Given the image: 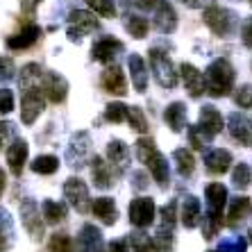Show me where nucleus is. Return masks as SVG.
<instances>
[{"label": "nucleus", "instance_id": "1", "mask_svg": "<svg viewBox=\"0 0 252 252\" xmlns=\"http://www.w3.org/2000/svg\"><path fill=\"white\" fill-rule=\"evenodd\" d=\"M202 80H205V94L214 98H225L234 89V66L229 64V59L218 57L207 66Z\"/></svg>", "mask_w": 252, "mask_h": 252}, {"label": "nucleus", "instance_id": "2", "mask_svg": "<svg viewBox=\"0 0 252 252\" xmlns=\"http://www.w3.org/2000/svg\"><path fill=\"white\" fill-rule=\"evenodd\" d=\"M202 18H205V25L216 36H232L236 32V25H239V16L232 9L218 7V5L207 7Z\"/></svg>", "mask_w": 252, "mask_h": 252}, {"label": "nucleus", "instance_id": "3", "mask_svg": "<svg viewBox=\"0 0 252 252\" xmlns=\"http://www.w3.org/2000/svg\"><path fill=\"white\" fill-rule=\"evenodd\" d=\"M148 55H150V70H153V75H155L159 87L175 89L177 87V73H175V66H173L168 55H166L164 50H159V48H153Z\"/></svg>", "mask_w": 252, "mask_h": 252}, {"label": "nucleus", "instance_id": "4", "mask_svg": "<svg viewBox=\"0 0 252 252\" xmlns=\"http://www.w3.org/2000/svg\"><path fill=\"white\" fill-rule=\"evenodd\" d=\"M155 200L150 195H141V198H134L129 202L127 207V216H129V223L134 227L143 229V227H150L155 223Z\"/></svg>", "mask_w": 252, "mask_h": 252}, {"label": "nucleus", "instance_id": "5", "mask_svg": "<svg viewBox=\"0 0 252 252\" xmlns=\"http://www.w3.org/2000/svg\"><path fill=\"white\" fill-rule=\"evenodd\" d=\"M94 30H98V18L95 14L91 12H84V9H75V12H70L68 16V30H66V34H68L70 41H82V36L91 34Z\"/></svg>", "mask_w": 252, "mask_h": 252}, {"label": "nucleus", "instance_id": "6", "mask_svg": "<svg viewBox=\"0 0 252 252\" xmlns=\"http://www.w3.org/2000/svg\"><path fill=\"white\" fill-rule=\"evenodd\" d=\"M46 109V98L41 95L39 87L23 89V98H21V121L25 125H32L36 118L41 116V112Z\"/></svg>", "mask_w": 252, "mask_h": 252}, {"label": "nucleus", "instance_id": "7", "mask_svg": "<svg viewBox=\"0 0 252 252\" xmlns=\"http://www.w3.org/2000/svg\"><path fill=\"white\" fill-rule=\"evenodd\" d=\"M64 195L70 205L75 207L80 214H87L91 209V198H89V189L80 177H68L64 184Z\"/></svg>", "mask_w": 252, "mask_h": 252}, {"label": "nucleus", "instance_id": "8", "mask_svg": "<svg viewBox=\"0 0 252 252\" xmlns=\"http://www.w3.org/2000/svg\"><path fill=\"white\" fill-rule=\"evenodd\" d=\"M41 214H39V205H36L32 198H25L21 202V223L28 229V234L32 239H41L43 236V220Z\"/></svg>", "mask_w": 252, "mask_h": 252}, {"label": "nucleus", "instance_id": "9", "mask_svg": "<svg viewBox=\"0 0 252 252\" xmlns=\"http://www.w3.org/2000/svg\"><path fill=\"white\" fill-rule=\"evenodd\" d=\"M91 157V139H89L87 132H77L73 139H70V146L66 150V159L73 168H82L84 164Z\"/></svg>", "mask_w": 252, "mask_h": 252}, {"label": "nucleus", "instance_id": "10", "mask_svg": "<svg viewBox=\"0 0 252 252\" xmlns=\"http://www.w3.org/2000/svg\"><path fill=\"white\" fill-rule=\"evenodd\" d=\"M150 14H153V18H155V28H157L161 34H173L177 30V14L166 0H157L155 7L150 9Z\"/></svg>", "mask_w": 252, "mask_h": 252}, {"label": "nucleus", "instance_id": "11", "mask_svg": "<svg viewBox=\"0 0 252 252\" xmlns=\"http://www.w3.org/2000/svg\"><path fill=\"white\" fill-rule=\"evenodd\" d=\"M125 46L118 39H114V36H105V39H100V41L94 43V48H91V57L95 59V62H100V64H112V62H116L118 55H123Z\"/></svg>", "mask_w": 252, "mask_h": 252}, {"label": "nucleus", "instance_id": "12", "mask_svg": "<svg viewBox=\"0 0 252 252\" xmlns=\"http://www.w3.org/2000/svg\"><path fill=\"white\" fill-rule=\"evenodd\" d=\"M41 89L50 102H64L66 95H68V82H66V77L59 75V73H43Z\"/></svg>", "mask_w": 252, "mask_h": 252}, {"label": "nucleus", "instance_id": "13", "mask_svg": "<svg viewBox=\"0 0 252 252\" xmlns=\"http://www.w3.org/2000/svg\"><path fill=\"white\" fill-rule=\"evenodd\" d=\"M227 129L232 139L243 143V146H252V118L246 116V114H229L227 118Z\"/></svg>", "mask_w": 252, "mask_h": 252}, {"label": "nucleus", "instance_id": "14", "mask_svg": "<svg viewBox=\"0 0 252 252\" xmlns=\"http://www.w3.org/2000/svg\"><path fill=\"white\" fill-rule=\"evenodd\" d=\"M198 125L209 139H214V136L220 134V129L225 127V121H223V116H220V112H218L216 107L205 105L202 109H200V123Z\"/></svg>", "mask_w": 252, "mask_h": 252}, {"label": "nucleus", "instance_id": "15", "mask_svg": "<svg viewBox=\"0 0 252 252\" xmlns=\"http://www.w3.org/2000/svg\"><path fill=\"white\" fill-rule=\"evenodd\" d=\"M28 141L23 139H14L12 146H7V164H9V170L14 175H21L23 173V166L28 161Z\"/></svg>", "mask_w": 252, "mask_h": 252}, {"label": "nucleus", "instance_id": "16", "mask_svg": "<svg viewBox=\"0 0 252 252\" xmlns=\"http://www.w3.org/2000/svg\"><path fill=\"white\" fill-rule=\"evenodd\" d=\"M39 39H41V28L34 23H30V25H25L18 34L7 39V48H9V50H25V48L34 46Z\"/></svg>", "mask_w": 252, "mask_h": 252}, {"label": "nucleus", "instance_id": "17", "mask_svg": "<svg viewBox=\"0 0 252 252\" xmlns=\"http://www.w3.org/2000/svg\"><path fill=\"white\" fill-rule=\"evenodd\" d=\"M107 159H109V164L123 175L125 170L129 166V150L121 139H112L107 143Z\"/></svg>", "mask_w": 252, "mask_h": 252}, {"label": "nucleus", "instance_id": "18", "mask_svg": "<svg viewBox=\"0 0 252 252\" xmlns=\"http://www.w3.org/2000/svg\"><path fill=\"white\" fill-rule=\"evenodd\" d=\"M100 82H102V89H105V91H109V94H114V95H125L127 94L125 73L118 68V66H109V68L102 73Z\"/></svg>", "mask_w": 252, "mask_h": 252}, {"label": "nucleus", "instance_id": "19", "mask_svg": "<svg viewBox=\"0 0 252 252\" xmlns=\"http://www.w3.org/2000/svg\"><path fill=\"white\" fill-rule=\"evenodd\" d=\"M77 250L80 252H105L100 229L94 227V225H84L80 236H77Z\"/></svg>", "mask_w": 252, "mask_h": 252}, {"label": "nucleus", "instance_id": "20", "mask_svg": "<svg viewBox=\"0 0 252 252\" xmlns=\"http://www.w3.org/2000/svg\"><path fill=\"white\" fill-rule=\"evenodd\" d=\"M205 166L209 173H216V175H223L227 173L229 166H232V153L225 150V148H214L205 155Z\"/></svg>", "mask_w": 252, "mask_h": 252}, {"label": "nucleus", "instance_id": "21", "mask_svg": "<svg viewBox=\"0 0 252 252\" xmlns=\"http://www.w3.org/2000/svg\"><path fill=\"white\" fill-rule=\"evenodd\" d=\"M127 68H129V77H132V84L139 94H143L148 89V68H146V62L143 57L136 53H132L127 57Z\"/></svg>", "mask_w": 252, "mask_h": 252}, {"label": "nucleus", "instance_id": "22", "mask_svg": "<svg viewBox=\"0 0 252 252\" xmlns=\"http://www.w3.org/2000/svg\"><path fill=\"white\" fill-rule=\"evenodd\" d=\"M180 73H182V82L187 87V91L193 98H200L205 94V80H202V73L195 68L193 64H182L180 66Z\"/></svg>", "mask_w": 252, "mask_h": 252}, {"label": "nucleus", "instance_id": "23", "mask_svg": "<svg viewBox=\"0 0 252 252\" xmlns=\"http://www.w3.org/2000/svg\"><path fill=\"white\" fill-rule=\"evenodd\" d=\"M146 166H148V170H150V175L155 177V182L159 184L161 189H166L168 187V182H170V170H168V164H166V157L161 153H155V155H150V157L146 159Z\"/></svg>", "mask_w": 252, "mask_h": 252}, {"label": "nucleus", "instance_id": "24", "mask_svg": "<svg viewBox=\"0 0 252 252\" xmlns=\"http://www.w3.org/2000/svg\"><path fill=\"white\" fill-rule=\"evenodd\" d=\"M91 177H94V187L100 189V191H107V189H112V168L107 164L102 157L94 155L91 159Z\"/></svg>", "mask_w": 252, "mask_h": 252}, {"label": "nucleus", "instance_id": "25", "mask_svg": "<svg viewBox=\"0 0 252 252\" xmlns=\"http://www.w3.org/2000/svg\"><path fill=\"white\" fill-rule=\"evenodd\" d=\"M200 216H202V207L195 195H187L182 202V211H180V220L187 229H193L200 225Z\"/></svg>", "mask_w": 252, "mask_h": 252}, {"label": "nucleus", "instance_id": "26", "mask_svg": "<svg viewBox=\"0 0 252 252\" xmlns=\"http://www.w3.org/2000/svg\"><path fill=\"white\" fill-rule=\"evenodd\" d=\"M91 211H94V216L100 218L105 225H114L116 223V218H118L116 202H114L112 198H107V195L91 200Z\"/></svg>", "mask_w": 252, "mask_h": 252}, {"label": "nucleus", "instance_id": "27", "mask_svg": "<svg viewBox=\"0 0 252 252\" xmlns=\"http://www.w3.org/2000/svg\"><path fill=\"white\" fill-rule=\"evenodd\" d=\"M205 200H207V211L214 214H223L225 205H227V189L220 182H214L205 189Z\"/></svg>", "mask_w": 252, "mask_h": 252}, {"label": "nucleus", "instance_id": "28", "mask_svg": "<svg viewBox=\"0 0 252 252\" xmlns=\"http://www.w3.org/2000/svg\"><path fill=\"white\" fill-rule=\"evenodd\" d=\"M164 121L168 123V127L173 129V132H182V129L187 127V105L180 102V100L170 102L164 112Z\"/></svg>", "mask_w": 252, "mask_h": 252}, {"label": "nucleus", "instance_id": "29", "mask_svg": "<svg viewBox=\"0 0 252 252\" xmlns=\"http://www.w3.org/2000/svg\"><path fill=\"white\" fill-rule=\"evenodd\" d=\"M250 216H252V200L248 195H236L234 200H229V211H227L229 225H236Z\"/></svg>", "mask_w": 252, "mask_h": 252}, {"label": "nucleus", "instance_id": "30", "mask_svg": "<svg viewBox=\"0 0 252 252\" xmlns=\"http://www.w3.org/2000/svg\"><path fill=\"white\" fill-rule=\"evenodd\" d=\"M43 77V70L39 64H25L21 68V75H18V84L21 89H30V87H39Z\"/></svg>", "mask_w": 252, "mask_h": 252}, {"label": "nucleus", "instance_id": "31", "mask_svg": "<svg viewBox=\"0 0 252 252\" xmlns=\"http://www.w3.org/2000/svg\"><path fill=\"white\" fill-rule=\"evenodd\" d=\"M127 243L134 252H161L159 246L155 243V239L153 236H148L146 232H134V234H129Z\"/></svg>", "mask_w": 252, "mask_h": 252}, {"label": "nucleus", "instance_id": "32", "mask_svg": "<svg viewBox=\"0 0 252 252\" xmlns=\"http://www.w3.org/2000/svg\"><path fill=\"white\" fill-rule=\"evenodd\" d=\"M173 159L177 161V173H180L182 177L193 175L195 159H193V155H191V150H187V148H177L175 153H173Z\"/></svg>", "mask_w": 252, "mask_h": 252}, {"label": "nucleus", "instance_id": "33", "mask_svg": "<svg viewBox=\"0 0 252 252\" xmlns=\"http://www.w3.org/2000/svg\"><path fill=\"white\" fill-rule=\"evenodd\" d=\"M41 216L46 223H62L66 218V207L55 200H43L41 202Z\"/></svg>", "mask_w": 252, "mask_h": 252}, {"label": "nucleus", "instance_id": "34", "mask_svg": "<svg viewBox=\"0 0 252 252\" xmlns=\"http://www.w3.org/2000/svg\"><path fill=\"white\" fill-rule=\"evenodd\" d=\"M125 30L134 39H143L148 34V30H150V23H148V18L139 16V14H127L125 16Z\"/></svg>", "mask_w": 252, "mask_h": 252}, {"label": "nucleus", "instance_id": "35", "mask_svg": "<svg viewBox=\"0 0 252 252\" xmlns=\"http://www.w3.org/2000/svg\"><path fill=\"white\" fill-rule=\"evenodd\" d=\"M32 170L39 173V175H53L59 170V159L55 155H41L32 161Z\"/></svg>", "mask_w": 252, "mask_h": 252}, {"label": "nucleus", "instance_id": "36", "mask_svg": "<svg viewBox=\"0 0 252 252\" xmlns=\"http://www.w3.org/2000/svg\"><path fill=\"white\" fill-rule=\"evenodd\" d=\"M155 243L159 246L161 252H173L175 248V236H173V227H166V225H159L157 234H155Z\"/></svg>", "mask_w": 252, "mask_h": 252}, {"label": "nucleus", "instance_id": "37", "mask_svg": "<svg viewBox=\"0 0 252 252\" xmlns=\"http://www.w3.org/2000/svg\"><path fill=\"white\" fill-rule=\"evenodd\" d=\"M125 121H127L129 127L136 129V132H148V118L141 107H127V118H125Z\"/></svg>", "mask_w": 252, "mask_h": 252}, {"label": "nucleus", "instance_id": "38", "mask_svg": "<svg viewBox=\"0 0 252 252\" xmlns=\"http://www.w3.org/2000/svg\"><path fill=\"white\" fill-rule=\"evenodd\" d=\"M200 223H202V234H205V239H214L218 227H220V214L207 211L205 216H200Z\"/></svg>", "mask_w": 252, "mask_h": 252}, {"label": "nucleus", "instance_id": "39", "mask_svg": "<svg viewBox=\"0 0 252 252\" xmlns=\"http://www.w3.org/2000/svg\"><path fill=\"white\" fill-rule=\"evenodd\" d=\"M248 241L243 236H229V239H223L218 243L216 252H246Z\"/></svg>", "mask_w": 252, "mask_h": 252}, {"label": "nucleus", "instance_id": "40", "mask_svg": "<svg viewBox=\"0 0 252 252\" xmlns=\"http://www.w3.org/2000/svg\"><path fill=\"white\" fill-rule=\"evenodd\" d=\"M105 118L109 123H123L125 118H127V105H123V102H112V105H107Z\"/></svg>", "mask_w": 252, "mask_h": 252}, {"label": "nucleus", "instance_id": "41", "mask_svg": "<svg viewBox=\"0 0 252 252\" xmlns=\"http://www.w3.org/2000/svg\"><path fill=\"white\" fill-rule=\"evenodd\" d=\"M84 2L94 9V14H100V16H105V18L116 16V7H114L112 0H84Z\"/></svg>", "mask_w": 252, "mask_h": 252}, {"label": "nucleus", "instance_id": "42", "mask_svg": "<svg viewBox=\"0 0 252 252\" xmlns=\"http://www.w3.org/2000/svg\"><path fill=\"white\" fill-rule=\"evenodd\" d=\"M155 153H157V146H155V141L150 139V136H141V139L136 141V157H139L141 164H146V159Z\"/></svg>", "mask_w": 252, "mask_h": 252}, {"label": "nucleus", "instance_id": "43", "mask_svg": "<svg viewBox=\"0 0 252 252\" xmlns=\"http://www.w3.org/2000/svg\"><path fill=\"white\" fill-rule=\"evenodd\" d=\"M232 182H234L236 189H248L250 187V166L248 164H236L234 173H232Z\"/></svg>", "mask_w": 252, "mask_h": 252}, {"label": "nucleus", "instance_id": "44", "mask_svg": "<svg viewBox=\"0 0 252 252\" xmlns=\"http://www.w3.org/2000/svg\"><path fill=\"white\" fill-rule=\"evenodd\" d=\"M50 252H75L68 234H55L50 239Z\"/></svg>", "mask_w": 252, "mask_h": 252}, {"label": "nucleus", "instance_id": "45", "mask_svg": "<svg viewBox=\"0 0 252 252\" xmlns=\"http://www.w3.org/2000/svg\"><path fill=\"white\" fill-rule=\"evenodd\" d=\"M189 141H191V146L195 148V150H202V148H207V143H209V136L200 129V125H191L189 127Z\"/></svg>", "mask_w": 252, "mask_h": 252}, {"label": "nucleus", "instance_id": "46", "mask_svg": "<svg viewBox=\"0 0 252 252\" xmlns=\"http://www.w3.org/2000/svg\"><path fill=\"white\" fill-rule=\"evenodd\" d=\"M234 102L241 109H252V84H243V87L236 89Z\"/></svg>", "mask_w": 252, "mask_h": 252}, {"label": "nucleus", "instance_id": "47", "mask_svg": "<svg viewBox=\"0 0 252 252\" xmlns=\"http://www.w3.org/2000/svg\"><path fill=\"white\" fill-rule=\"evenodd\" d=\"M16 75V66L12 57H0V82H9Z\"/></svg>", "mask_w": 252, "mask_h": 252}, {"label": "nucleus", "instance_id": "48", "mask_svg": "<svg viewBox=\"0 0 252 252\" xmlns=\"http://www.w3.org/2000/svg\"><path fill=\"white\" fill-rule=\"evenodd\" d=\"M175 211H177V200H170L168 205L161 209V225L166 227H175Z\"/></svg>", "mask_w": 252, "mask_h": 252}, {"label": "nucleus", "instance_id": "49", "mask_svg": "<svg viewBox=\"0 0 252 252\" xmlns=\"http://www.w3.org/2000/svg\"><path fill=\"white\" fill-rule=\"evenodd\" d=\"M14 132H16L14 123H9V121L0 123V148H7V143L14 139Z\"/></svg>", "mask_w": 252, "mask_h": 252}, {"label": "nucleus", "instance_id": "50", "mask_svg": "<svg viewBox=\"0 0 252 252\" xmlns=\"http://www.w3.org/2000/svg\"><path fill=\"white\" fill-rule=\"evenodd\" d=\"M14 109V94L9 89H0V114H9Z\"/></svg>", "mask_w": 252, "mask_h": 252}, {"label": "nucleus", "instance_id": "51", "mask_svg": "<svg viewBox=\"0 0 252 252\" xmlns=\"http://www.w3.org/2000/svg\"><path fill=\"white\" fill-rule=\"evenodd\" d=\"M0 234L12 239L14 234V227H12V218H9V211L7 209H0Z\"/></svg>", "mask_w": 252, "mask_h": 252}, {"label": "nucleus", "instance_id": "52", "mask_svg": "<svg viewBox=\"0 0 252 252\" xmlns=\"http://www.w3.org/2000/svg\"><path fill=\"white\" fill-rule=\"evenodd\" d=\"M182 5H187L189 9H207V7L216 5V0H180Z\"/></svg>", "mask_w": 252, "mask_h": 252}, {"label": "nucleus", "instance_id": "53", "mask_svg": "<svg viewBox=\"0 0 252 252\" xmlns=\"http://www.w3.org/2000/svg\"><path fill=\"white\" fill-rule=\"evenodd\" d=\"M241 39H243V46L252 48V18H248L243 23V30H241Z\"/></svg>", "mask_w": 252, "mask_h": 252}, {"label": "nucleus", "instance_id": "54", "mask_svg": "<svg viewBox=\"0 0 252 252\" xmlns=\"http://www.w3.org/2000/svg\"><path fill=\"white\" fill-rule=\"evenodd\" d=\"M132 180H134V189L136 191H143V189L148 187V177H146V173H143V170H139V173H134V175H132Z\"/></svg>", "mask_w": 252, "mask_h": 252}, {"label": "nucleus", "instance_id": "55", "mask_svg": "<svg viewBox=\"0 0 252 252\" xmlns=\"http://www.w3.org/2000/svg\"><path fill=\"white\" fill-rule=\"evenodd\" d=\"M39 2H41V0H21V9H23L25 14H34Z\"/></svg>", "mask_w": 252, "mask_h": 252}, {"label": "nucleus", "instance_id": "56", "mask_svg": "<svg viewBox=\"0 0 252 252\" xmlns=\"http://www.w3.org/2000/svg\"><path fill=\"white\" fill-rule=\"evenodd\" d=\"M127 250V241H116L109 246V252H125Z\"/></svg>", "mask_w": 252, "mask_h": 252}, {"label": "nucleus", "instance_id": "57", "mask_svg": "<svg viewBox=\"0 0 252 252\" xmlns=\"http://www.w3.org/2000/svg\"><path fill=\"white\" fill-rule=\"evenodd\" d=\"M2 191H5V173L0 168V195H2Z\"/></svg>", "mask_w": 252, "mask_h": 252}, {"label": "nucleus", "instance_id": "58", "mask_svg": "<svg viewBox=\"0 0 252 252\" xmlns=\"http://www.w3.org/2000/svg\"><path fill=\"white\" fill-rule=\"evenodd\" d=\"M248 236H250V241H252V227H250V232H248Z\"/></svg>", "mask_w": 252, "mask_h": 252}, {"label": "nucleus", "instance_id": "59", "mask_svg": "<svg viewBox=\"0 0 252 252\" xmlns=\"http://www.w3.org/2000/svg\"><path fill=\"white\" fill-rule=\"evenodd\" d=\"M250 5H252V0H250Z\"/></svg>", "mask_w": 252, "mask_h": 252}]
</instances>
